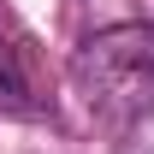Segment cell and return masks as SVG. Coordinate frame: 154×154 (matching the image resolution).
<instances>
[{
    "instance_id": "cell-1",
    "label": "cell",
    "mask_w": 154,
    "mask_h": 154,
    "mask_svg": "<svg viewBox=\"0 0 154 154\" xmlns=\"http://www.w3.org/2000/svg\"><path fill=\"white\" fill-rule=\"evenodd\" d=\"M71 89L101 125H113V131L142 125L154 113V24L95 30L71 54Z\"/></svg>"
},
{
    "instance_id": "cell-2",
    "label": "cell",
    "mask_w": 154,
    "mask_h": 154,
    "mask_svg": "<svg viewBox=\"0 0 154 154\" xmlns=\"http://www.w3.org/2000/svg\"><path fill=\"white\" fill-rule=\"evenodd\" d=\"M0 113H18V119L36 113L30 77H24V65H18V54H12V42H6V36H0Z\"/></svg>"
}]
</instances>
